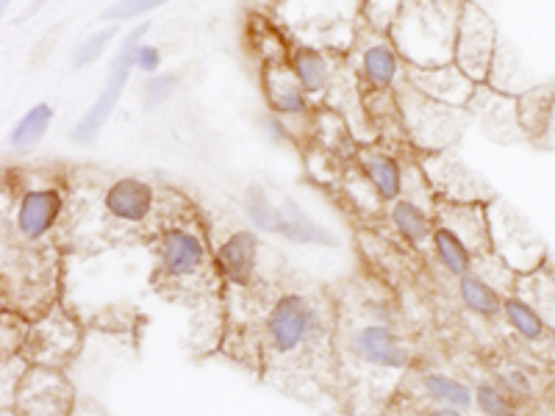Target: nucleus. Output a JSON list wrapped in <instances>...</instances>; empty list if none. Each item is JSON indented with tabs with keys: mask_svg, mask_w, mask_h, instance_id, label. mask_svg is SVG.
Masks as SVG:
<instances>
[{
	"mask_svg": "<svg viewBox=\"0 0 555 416\" xmlns=\"http://www.w3.org/2000/svg\"><path fill=\"white\" fill-rule=\"evenodd\" d=\"M145 31H148V23L134 28V31L123 39V48H120V53H117V56H114V62H111L106 86L100 89L98 100L89 106V111L84 114V120L73 128L75 142H81V145L95 142V136L100 134V128L106 125V120L111 117V111H114V106H117V100L123 98V89L125 84H128V78H131V70L136 67L139 39L145 37Z\"/></svg>",
	"mask_w": 555,
	"mask_h": 416,
	"instance_id": "nucleus-1",
	"label": "nucleus"
},
{
	"mask_svg": "<svg viewBox=\"0 0 555 416\" xmlns=\"http://www.w3.org/2000/svg\"><path fill=\"white\" fill-rule=\"evenodd\" d=\"M314 308L303 294H284L278 297V303L272 306L267 317V336L275 353H292L306 342V336L314 328Z\"/></svg>",
	"mask_w": 555,
	"mask_h": 416,
	"instance_id": "nucleus-2",
	"label": "nucleus"
},
{
	"mask_svg": "<svg viewBox=\"0 0 555 416\" xmlns=\"http://www.w3.org/2000/svg\"><path fill=\"white\" fill-rule=\"evenodd\" d=\"M206 258L203 242L192 231H173L164 233V242H161V264H164V275L167 278H189L200 270Z\"/></svg>",
	"mask_w": 555,
	"mask_h": 416,
	"instance_id": "nucleus-3",
	"label": "nucleus"
},
{
	"mask_svg": "<svg viewBox=\"0 0 555 416\" xmlns=\"http://www.w3.org/2000/svg\"><path fill=\"white\" fill-rule=\"evenodd\" d=\"M62 211V195L56 189H37L28 192L17 208V231L25 239H39L53 228V222Z\"/></svg>",
	"mask_w": 555,
	"mask_h": 416,
	"instance_id": "nucleus-4",
	"label": "nucleus"
},
{
	"mask_svg": "<svg viewBox=\"0 0 555 416\" xmlns=\"http://www.w3.org/2000/svg\"><path fill=\"white\" fill-rule=\"evenodd\" d=\"M106 208L111 217L123 222H142L153 208V192L145 181L123 178L106 192Z\"/></svg>",
	"mask_w": 555,
	"mask_h": 416,
	"instance_id": "nucleus-5",
	"label": "nucleus"
},
{
	"mask_svg": "<svg viewBox=\"0 0 555 416\" xmlns=\"http://www.w3.org/2000/svg\"><path fill=\"white\" fill-rule=\"evenodd\" d=\"M256 236L250 231H236L217 250V267L234 283H247L256 270Z\"/></svg>",
	"mask_w": 555,
	"mask_h": 416,
	"instance_id": "nucleus-6",
	"label": "nucleus"
},
{
	"mask_svg": "<svg viewBox=\"0 0 555 416\" xmlns=\"http://www.w3.org/2000/svg\"><path fill=\"white\" fill-rule=\"evenodd\" d=\"M353 347L367 364H378V367H403L408 361L406 347L400 344L395 333L389 328H381V325L364 328L356 336Z\"/></svg>",
	"mask_w": 555,
	"mask_h": 416,
	"instance_id": "nucleus-7",
	"label": "nucleus"
},
{
	"mask_svg": "<svg viewBox=\"0 0 555 416\" xmlns=\"http://www.w3.org/2000/svg\"><path fill=\"white\" fill-rule=\"evenodd\" d=\"M275 233H281L292 242H300V245H333V236H328L317 222L309 220L292 200H284V208H278Z\"/></svg>",
	"mask_w": 555,
	"mask_h": 416,
	"instance_id": "nucleus-8",
	"label": "nucleus"
},
{
	"mask_svg": "<svg viewBox=\"0 0 555 416\" xmlns=\"http://www.w3.org/2000/svg\"><path fill=\"white\" fill-rule=\"evenodd\" d=\"M364 170L370 175L372 186L378 189V195L386 197V200H395L403 189V175H400V167H397L395 159L383 156V153H367L364 156Z\"/></svg>",
	"mask_w": 555,
	"mask_h": 416,
	"instance_id": "nucleus-9",
	"label": "nucleus"
},
{
	"mask_svg": "<svg viewBox=\"0 0 555 416\" xmlns=\"http://www.w3.org/2000/svg\"><path fill=\"white\" fill-rule=\"evenodd\" d=\"M433 247H436V256L442 261L444 270L453 272V275H467L472 256L456 231H450V228L433 231Z\"/></svg>",
	"mask_w": 555,
	"mask_h": 416,
	"instance_id": "nucleus-10",
	"label": "nucleus"
},
{
	"mask_svg": "<svg viewBox=\"0 0 555 416\" xmlns=\"http://www.w3.org/2000/svg\"><path fill=\"white\" fill-rule=\"evenodd\" d=\"M461 300L467 303L475 314H481V317L492 319L500 314V308H503V300H500V294L494 292L489 283L478 278V275H461Z\"/></svg>",
	"mask_w": 555,
	"mask_h": 416,
	"instance_id": "nucleus-11",
	"label": "nucleus"
},
{
	"mask_svg": "<svg viewBox=\"0 0 555 416\" xmlns=\"http://www.w3.org/2000/svg\"><path fill=\"white\" fill-rule=\"evenodd\" d=\"M50 123H53V109L48 103H37L34 109L25 111L23 120H17L12 134H9V142H12V147L37 145L39 139L48 134Z\"/></svg>",
	"mask_w": 555,
	"mask_h": 416,
	"instance_id": "nucleus-12",
	"label": "nucleus"
},
{
	"mask_svg": "<svg viewBox=\"0 0 555 416\" xmlns=\"http://www.w3.org/2000/svg\"><path fill=\"white\" fill-rule=\"evenodd\" d=\"M503 314H506L508 325H511L519 336L531 339V342H539L544 333H547V322L539 317V311L533 306H528L525 300H519V297H508L506 303H503Z\"/></svg>",
	"mask_w": 555,
	"mask_h": 416,
	"instance_id": "nucleus-13",
	"label": "nucleus"
},
{
	"mask_svg": "<svg viewBox=\"0 0 555 416\" xmlns=\"http://www.w3.org/2000/svg\"><path fill=\"white\" fill-rule=\"evenodd\" d=\"M553 103V92L539 86V89H533V92H528L525 98L519 100V120H522V125H525L531 134H542L544 128H547V120H550Z\"/></svg>",
	"mask_w": 555,
	"mask_h": 416,
	"instance_id": "nucleus-14",
	"label": "nucleus"
},
{
	"mask_svg": "<svg viewBox=\"0 0 555 416\" xmlns=\"http://www.w3.org/2000/svg\"><path fill=\"white\" fill-rule=\"evenodd\" d=\"M525 303L539 311V317L555 328V275L553 272H536L525 281Z\"/></svg>",
	"mask_w": 555,
	"mask_h": 416,
	"instance_id": "nucleus-15",
	"label": "nucleus"
},
{
	"mask_svg": "<svg viewBox=\"0 0 555 416\" xmlns=\"http://www.w3.org/2000/svg\"><path fill=\"white\" fill-rule=\"evenodd\" d=\"M364 75L375 86H389L397 75L395 50L389 45H375L364 53Z\"/></svg>",
	"mask_w": 555,
	"mask_h": 416,
	"instance_id": "nucleus-16",
	"label": "nucleus"
},
{
	"mask_svg": "<svg viewBox=\"0 0 555 416\" xmlns=\"http://www.w3.org/2000/svg\"><path fill=\"white\" fill-rule=\"evenodd\" d=\"M392 220H395L397 231L403 233L411 242H425L431 236V220L420 206L414 203H397L392 211Z\"/></svg>",
	"mask_w": 555,
	"mask_h": 416,
	"instance_id": "nucleus-17",
	"label": "nucleus"
},
{
	"mask_svg": "<svg viewBox=\"0 0 555 416\" xmlns=\"http://www.w3.org/2000/svg\"><path fill=\"white\" fill-rule=\"evenodd\" d=\"M425 389H428L433 400H442L447 405H456V408H469L472 405V392L461 380L447 378V375H428L425 378Z\"/></svg>",
	"mask_w": 555,
	"mask_h": 416,
	"instance_id": "nucleus-18",
	"label": "nucleus"
},
{
	"mask_svg": "<svg viewBox=\"0 0 555 416\" xmlns=\"http://www.w3.org/2000/svg\"><path fill=\"white\" fill-rule=\"evenodd\" d=\"M295 75L306 92H320L325 81H328V67L322 62L320 53L303 50V53L295 56Z\"/></svg>",
	"mask_w": 555,
	"mask_h": 416,
	"instance_id": "nucleus-19",
	"label": "nucleus"
},
{
	"mask_svg": "<svg viewBox=\"0 0 555 416\" xmlns=\"http://www.w3.org/2000/svg\"><path fill=\"white\" fill-rule=\"evenodd\" d=\"M475 397H478V408L486 416H517V405L508 397L506 389H500V386L481 383Z\"/></svg>",
	"mask_w": 555,
	"mask_h": 416,
	"instance_id": "nucleus-20",
	"label": "nucleus"
},
{
	"mask_svg": "<svg viewBox=\"0 0 555 416\" xmlns=\"http://www.w3.org/2000/svg\"><path fill=\"white\" fill-rule=\"evenodd\" d=\"M247 217L256 222V228L261 231L275 233V220H278V206L272 203L270 197L264 195L261 189H250L247 192Z\"/></svg>",
	"mask_w": 555,
	"mask_h": 416,
	"instance_id": "nucleus-21",
	"label": "nucleus"
},
{
	"mask_svg": "<svg viewBox=\"0 0 555 416\" xmlns=\"http://www.w3.org/2000/svg\"><path fill=\"white\" fill-rule=\"evenodd\" d=\"M117 37V28H103V31H98V34H92V37H87L78 48H75V56H73V67H89V64H95L100 59V53L106 50V45H109L111 39Z\"/></svg>",
	"mask_w": 555,
	"mask_h": 416,
	"instance_id": "nucleus-22",
	"label": "nucleus"
},
{
	"mask_svg": "<svg viewBox=\"0 0 555 416\" xmlns=\"http://www.w3.org/2000/svg\"><path fill=\"white\" fill-rule=\"evenodd\" d=\"M164 3H170V0H117L100 17L103 20H114V23H120V20L125 23V20H134V17H142V14L159 9Z\"/></svg>",
	"mask_w": 555,
	"mask_h": 416,
	"instance_id": "nucleus-23",
	"label": "nucleus"
},
{
	"mask_svg": "<svg viewBox=\"0 0 555 416\" xmlns=\"http://www.w3.org/2000/svg\"><path fill=\"white\" fill-rule=\"evenodd\" d=\"M175 86H178V81H175L173 75H153V78H148V84H145V109H159L161 103L173 95Z\"/></svg>",
	"mask_w": 555,
	"mask_h": 416,
	"instance_id": "nucleus-24",
	"label": "nucleus"
},
{
	"mask_svg": "<svg viewBox=\"0 0 555 416\" xmlns=\"http://www.w3.org/2000/svg\"><path fill=\"white\" fill-rule=\"evenodd\" d=\"M272 109L281 111V114H297V111L306 109V98H303V92H300V86L289 84V86H281L278 92H272Z\"/></svg>",
	"mask_w": 555,
	"mask_h": 416,
	"instance_id": "nucleus-25",
	"label": "nucleus"
},
{
	"mask_svg": "<svg viewBox=\"0 0 555 416\" xmlns=\"http://www.w3.org/2000/svg\"><path fill=\"white\" fill-rule=\"evenodd\" d=\"M136 67L148 75L156 73V70L161 67L159 48H153V45H139V53H136Z\"/></svg>",
	"mask_w": 555,
	"mask_h": 416,
	"instance_id": "nucleus-26",
	"label": "nucleus"
},
{
	"mask_svg": "<svg viewBox=\"0 0 555 416\" xmlns=\"http://www.w3.org/2000/svg\"><path fill=\"white\" fill-rule=\"evenodd\" d=\"M503 383H506V389H511V392H517V394H531V380L525 378L522 372H506L503 375Z\"/></svg>",
	"mask_w": 555,
	"mask_h": 416,
	"instance_id": "nucleus-27",
	"label": "nucleus"
},
{
	"mask_svg": "<svg viewBox=\"0 0 555 416\" xmlns=\"http://www.w3.org/2000/svg\"><path fill=\"white\" fill-rule=\"evenodd\" d=\"M428 416H464L461 411H453V408H436V411H431Z\"/></svg>",
	"mask_w": 555,
	"mask_h": 416,
	"instance_id": "nucleus-28",
	"label": "nucleus"
},
{
	"mask_svg": "<svg viewBox=\"0 0 555 416\" xmlns=\"http://www.w3.org/2000/svg\"><path fill=\"white\" fill-rule=\"evenodd\" d=\"M45 3H48V0H34V3H31V9H28V12L23 14V20H25V17H31V14H37L39 9L45 6Z\"/></svg>",
	"mask_w": 555,
	"mask_h": 416,
	"instance_id": "nucleus-29",
	"label": "nucleus"
}]
</instances>
